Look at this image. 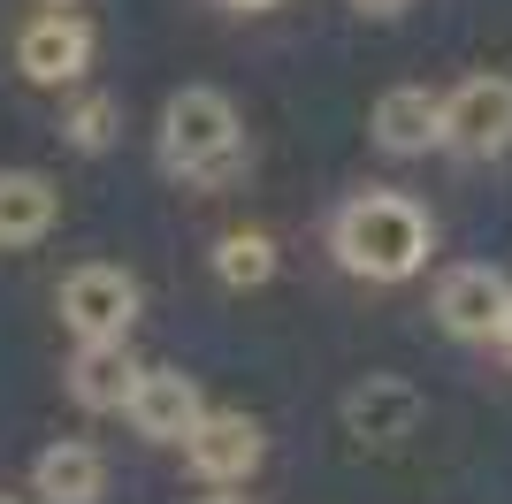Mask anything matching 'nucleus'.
<instances>
[{"instance_id": "19", "label": "nucleus", "mask_w": 512, "mask_h": 504, "mask_svg": "<svg viewBox=\"0 0 512 504\" xmlns=\"http://www.w3.org/2000/svg\"><path fill=\"white\" fill-rule=\"evenodd\" d=\"M230 8H276V0H230Z\"/></svg>"}, {"instance_id": "2", "label": "nucleus", "mask_w": 512, "mask_h": 504, "mask_svg": "<svg viewBox=\"0 0 512 504\" xmlns=\"http://www.w3.org/2000/svg\"><path fill=\"white\" fill-rule=\"evenodd\" d=\"M329 237H337V260L352 275H367V283H406L428 260V214L413 199H398V191H360Z\"/></svg>"}, {"instance_id": "13", "label": "nucleus", "mask_w": 512, "mask_h": 504, "mask_svg": "<svg viewBox=\"0 0 512 504\" xmlns=\"http://www.w3.org/2000/svg\"><path fill=\"white\" fill-rule=\"evenodd\" d=\"M100 482H107L100 451L77 443V436L46 443L39 459H31V497H46V504H92V497H100Z\"/></svg>"}, {"instance_id": "4", "label": "nucleus", "mask_w": 512, "mask_h": 504, "mask_svg": "<svg viewBox=\"0 0 512 504\" xmlns=\"http://www.w3.org/2000/svg\"><path fill=\"white\" fill-rule=\"evenodd\" d=\"M16 69L31 84H77L92 69V23L69 16V8H39L16 31Z\"/></svg>"}, {"instance_id": "14", "label": "nucleus", "mask_w": 512, "mask_h": 504, "mask_svg": "<svg viewBox=\"0 0 512 504\" xmlns=\"http://www.w3.org/2000/svg\"><path fill=\"white\" fill-rule=\"evenodd\" d=\"M214 275L230 283V291H260L268 275H276V245L260 230H230L222 245H214Z\"/></svg>"}, {"instance_id": "9", "label": "nucleus", "mask_w": 512, "mask_h": 504, "mask_svg": "<svg viewBox=\"0 0 512 504\" xmlns=\"http://www.w3.org/2000/svg\"><path fill=\"white\" fill-rule=\"evenodd\" d=\"M62 222V191L46 168H0V252L39 245L46 230Z\"/></svg>"}, {"instance_id": "16", "label": "nucleus", "mask_w": 512, "mask_h": 504, "mask_svg": "<svg viewBox=\"0 0 512 504\" xmlns=\"http://www.w3.org/2000/svg\"><path fill=\"white\" fill-rule=\"evenodd\" d=\"M352 8H360V16H398L406 0H352Z\"/></svg>"}, {"instance_id": "18", "label": "nucleus", "mask_w": 512, "mask_h": 504, "mask_svg": "<svg viewBox=\"0 0 512 504\" xmlns=\"http://www.w3.org/2000/svg\"><path fill=\"white\" fill-rule=\"evenodd\" d=\"M199 504H253V497H199Z\"/></svg>"}, {"instance_id": "11", "label": "nucleus", "mask_w": 512, "mask_h": 504, "mask_svg": "<svg viewBox=\"0 0 512 504\" xmlns=\"http://www.w3.org/2000/svg\"><path fill=\"white\" fill-rule=\"evenodd\" d=\"M344 420H352V436L367 443H398L413 436V420H421V390L406 375H367L352 398H344Z\"/></svg>"}, {"instance_id": "12", "label": "nucleus", "mask_w": 512, "mask_h": 504, "mask_svg": "<svg viewBox=\"0 0 512 504\" xmlns=\"http://www.w3.org/2000/svg\"><path fill=\"white\" fill-rule=\"evenodd\" d=\"M375 146H383V153L444 146V100H428L421 84H390L383 100H375Z\"/></svg>"}, {"instance_id": "7", "label": "nucleus", "mask_w": 512, "mask_h": 504, "mask_svg": "<svg viewBox=\"0 0 512 504\" xmlns=\"http://www.w3.org/2000/svg\"><path fill=\"white\" fill-rule=\"evenodd\" d=\"M505 314H512V283L497 268H482V260H474V268H451L444 283H436V321H444L451 336H497L505 329Z\"/></svg>"}, {"instance_id": "20", "label": "nucleus", "mask_w": 512, "mask_h": 504, "mask_svg": "<svg viewBox=\"0 0 512 504\" xmlns=\"http://www.w3.org/2000/svg\"><path fill=\"white\" fill-rule=\"evenodd\" d=\"M46 8H69V0H46Z\"/></svg>"}, {"instance_id": "15", "label": "nucleus", "mask_w": 512, "mask_h": 504, "mask_svg": "<svg viewBox=\"0 0 512 504\" xmlns=\"http://www.w3.org/2000/svg\"><path fill=\"white\" fill-rule=\"evenodd\" d=\"M115 123H123V107L107 100V92H85V100H69L62 138H69L77 153H107V146H115Z\"/></svg>"}, {"instance_id": "1", "label": "nucleus", "mask_w": 512, "mask_h": 504, "mask_svg": "<svg viewBox=\"0 0 512 504\" xmlns=\"http://www.w3.org/2000/svg\"><path fill=\"white\" fill-rule=\"evenodd\" d=\"M237 161H245V130H237V107L214 92V84H184L161 107V168L184 176V184L214 191L230 184Z\"/></svg>"}, {"instance_id": "8", "label": "nucleus", "mask_w": 512, "mask_h": 504, "mask_svg": "<svg viewBox=\"0 0 512 504\" xmlns=\"http://www.w3.org/2000/svg\"><path fill=\"white\" fill-rule=\"evenodd\" d=\"M184 459H192L199 482L230 489V482H245V474L260 466V428L245 413H207L192 428V443H184Z\"/></svg>"}, {"instance_id": "10", "label": "nucleus", "mask_w": 512, "mask_h": 504, "mask_svg": "<svg viewBox=\"0 0 512 504\" xmlns=\"http://www.w3.org/2000/svg\"><path fill=\"white\" fill-rule=\"evenodd\" d=\"M138 359H130V344H77V359H69V398L85 405V413H130V398H138Z\"/></svg>"}, {"instance_id": "5", "label": "nucleus", "mask_w": 512, "mask_h": 504, "mask_svg": "<svg viewBox=\"0 0 512 504\" xmlns=\"http://www.w3.org/2000/svg\"><path fill=\"white\" fill-rule=\"evenodd\" d=\"M444 146L490 161L512 146V77H467L444 100Z\"/></svg>"}, {"instance_id": "3", "label": "nucleus", "mask_w": 512, "mask_h": 504, "mask_svg": "<svg viewBox=\"0 0 512 504\" xmlns=\"http://www.w3.org/2000/svg\"><path fill=\"white\" fill-rule=\"evenodd\" d=\"M62 329L77 344H130V321H138V283L123 268H107V260H85V268L62 275Z\"/></svg>"}, {"instance_id": "17", "label": "nucleus", "mask_w": 512, "mask_h": 504, "mask_svg": "<svg viewBox=\"0 0 512 504\" xmlns=\"http://www.w3.org/2000/svg\"><path fill=\"white\" fill-rule=\"evenodd\" d=\"M497 352H505V359H512V314H505V329H497Z\"/></svg>"}, {"instance_id": "6", "label": "nucleus", "mask_w": 512, "mask_h": 504, "mask_svg": "<svg viewBox=\"0 0 512 504\" xmlns=\"http://www.w3.org/2000/svg\"><path fill=\"white\" fill-rule=\"evenodd\" d=\"M207 420V398L184 367H146L138 375V398H130V428L146 443H192V428Z\"/></svg>"}, {"instance_id": "21", "label": "nucleus", "mask_w": 512, "mask_h": 504, "mask_svg": "<svg viewBox=\"0 0 512 504\" xmlns=\"http://www.w3.org/2000/svg\"><path fill=\"white\" fill-rule=\"evenodd\" d=\"M0 504H16V497H8V489H0Z\"/></svg>"}]
</instances>
